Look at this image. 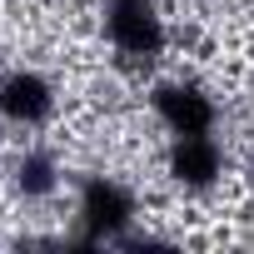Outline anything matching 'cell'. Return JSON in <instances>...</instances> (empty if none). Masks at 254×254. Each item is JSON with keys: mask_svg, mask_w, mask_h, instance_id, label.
I'll return each mask as SVG.
<instances>
[{"mask_svg": "<svg viewBox=\"0 0 254 254\" xmlns=\"http://www.w3.org/2000/svg\"><path fill=\"white\" fill-rule=\"evenodd\" d=\"M150 110L155 120L175 135H214V125H219V105L204 85L194 80H160L150 85Z\"/></svg>", "mask_w": 254, "mask_h": 254, "instance_id": "cell-3", "label": "cell"}, {"mask_svg": "<svg viewBox=\"0 0 254 254\" xmlns=\"http://www.w3.org/2000/svg\"><path fill=\"white\" fill-rule=\"evenodd\" d=\"M75 219H80V234L90 244H105V239H120L140 219V199L130 185H120L115 175H90L80 185V204H75Z\"/></svg>", "mask_w": 254, "mask_h": 254, "instance_id": "cell-2", "label": "cell"}, {"mask_svg": "<svg viewBox=\"0 0 254 254\" xmlns=\"http://www.w3.org/2000/svg\"><path fill=\"white\" fill-rule=\"evenodd\" d=\"M165 170L175 175V185H180L185 194H204V190H214V185L224 180L229 160H224V145H219L214 135H175Z\"/></svg>", "mask_w": 254, "mask_h": 254, "instance_id": "cell-5", "label": "cell"}, {"mask_svg": "<svg viewBox=\"0 0 254 254\" xmlns=\"http://www.w3.org/2000/svg\"><path fill=\"white\" fill-rule=\"evenodd\" d=\"M60 190V165H55V155L50 150H25L20 160H15V194H25V199H50Z\"/></svg>", "mask_w": 254, "mask_h": 254, "instance_id": "cell-6", "label": "cell"}, {"mask_svg": "<svg viewBox=\"0 0 254 254\" xmlns=\"http://www.w3.org/2000/svg\"><path fill=\"white\" fill-rule=\"evenodd\" d=\"M55 80L30 70V65H15L0 75V120L15 125V130H45V125L55 120Z\"/></svg>", "mask_w": 254, "mask_h": 254, "instance_id": "cell-4", "label": "cell"}, {"mask_svg": "<svg viewBox=\"0 0 254 254\" xmlns=\"http://www.w3.org/2000/svg\"><path fill=\"white\" fill-rule=\"evenodd\" d=\"M249 190H254V160H249Z\"/></svg>", "mask_w": 254, "mask_h": 254, "instance_id": "cell-7", "label": "cell"}, {"mask_svg": "<svg viewBox=\"0 0 254 254\" xmlns=\"http://www.w3.org/2000/svg\"><path fill=\"white\" fill-rule=\"evenodd\" d=\"M105 40L120 60L135 65H155L170 50V25L150 0H110L105 10Z\"/></svg>", "mask_w": 254, "mask_h": 254, "instance_id": "cell-1", "label": "cell"}]
</instances>
